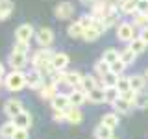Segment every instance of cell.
<instances>
[{
	"mask_svg": "<svg viewBox=\"0 0 148 139\" xmlns=\"http://www.w3.org/2000/svg\"><path fill=\"white\" fill-rule=\"evenodd\" d=\"M4 87L11 93L22 91L26 87V72L22 71H11L4 76Z\"/></svg>",
	"mask_w": 148,
	"mask_h": 139,
	"instance_id": "cell-1",
	"label": "cell"
},
{
	"mask_svg": "<svg viewBox=\"0 0 148 139\" xmlns=\"http://www.w3.org/2000/svg\"><path fill=\"white\" fill-rule=\"evenodd\" d=\"M54 54H56V52H52L50 48H41V50H37V52L32 56V65H34V69H35V71H41V69L52 65Z\"/></svg>",
	"mask_w": 148,
	"mask_h": 139,
	"instance_id": "cell-2",
	"label": "cell"
},
{
	"mask_svg": "<svg viewBox=\"0 0 148 139\" xmlns=\"http://www.w3.org/2000/svg\"><path fill=\"white\" fill-rule=\"evenodd\" d=\"M135 26L132 24V22H120L117 26V37L120 41H126V43H132L133 39H135Z\"/></svg>",
	"mask_w": 148,
	"mask_h": 139,
	"instance_id": "cell-3",
	"label": "cell"
},
{
	"mask_svg": "<svg viewBox=\"0 0 148 139\" xmlns=\"http://www.w3.org/2000/svg\"><path fill=\"white\" fill-rule=\"evenodd\" d=\"M35 39H37V45H41V48H50V45L54 43V32L50 28H39L35 32Z\"/></svg>",
	"mask_w": 148,
	"mask_h": 139,
	"instance_id": "cell-4",
	"label": "cell"
},
{
	"mask_svg": "<svg viewBox=\"0 0 148 139\" xmlns=\"http://www.w3.org/2000/svg\"><path fill=\"white\" fill-rule=\"evenodd\" d=\"M34 37V26L28 24V22H24V24H21L15 30V41L17 43H30V39Z\"/></svg>",
	"mask_w": 148,
	"mask_h": 139,
	"instance_id": "cell-5",
	"label": "cell"
},
{
	"mask_svg": "<svg viewBox=\"0 0 148 139\" xmlns=\"http://www.w3.org/2000/svg\"><path fill=\"white\" fill-rule=\"evenodd\" d=\"M22 111H24V108H22V102L18 98H9V100H6V104H4V113L11 119H15Z\"/></svg>",
	"mask_w": 148,
	"mask_h": 139,
	"instance_id": "cell-6",
	"label": "cell"
},
{
	"mask_svg": "<svg viewBox=\"0 0 148 139\" xmlns=\"http://www.w3.org/2000/svg\"><path fill=\"white\" fill-rule=\"evenodd\" d=\"M50 104H52V109L54 111H65V113L72 108V106H71V100H69V95H65V93H58V95H56V98L50 102Z\"/></svg>",
	"mask_w": 148,
	"mask_h": 139,
	"instance_id": "cell-7",
	"label": "cell"
},
{
	"mask_svg": "<svg viewBox=\"0 0 148 139\" xmlns=\"http://www.w3.org/2000/svg\"><path fill=\"white\" fill-rule=\"evenodd\" d=\"M8 63L11 65V71H21L28 63V54H21V52H13L11 50V54L8 58Z\"/></svg>",
	"mask_w": 148,
	"mask_h": 139,
	"instance_id": "cell-8",
	"label": "cell"
},
{
	"mask_svg": "<svg viewBox=\"0 0 148 139\" xmlns=\"http://www.w3.org/2000/svg\"><path fill=\"white\" fill-rule=\"evenodd\" d=\"M56 17L58 19H61V21H65V19H71L74 15V4L71 2H61V4H58L56 6Z\"/></svg>",
	"mask_w": 148,
	"mask_h": 139,
	"instance_id": "cell-9",
	"label": "cell"
},
{
	"mask_svg": "<svg viewBox=\"0 0 148 139\" xmlns=\"http://www.w3.org/2000/svg\"><path fill=\"white\" fill-rule=\"evenodd\" d=\"M26 85H30L32 89H37V91H41L45 87V78L41 76L37 71H32V72H28L26 74Z\"/></svg>",
	"mask_w": 148,
	"mask_h": 139,
	"instance_id": "cell-10",
	"label": "cell"
},
{
	"mask_svg": "<svg viewBox=\"0 0 148 139\" xmlns=\"http://www.w3.org/2000/svg\"><path fill=\"white\" fill-rule=\"evenodd\" d=\"M69 100H71L72 108H80L82 104L87 102V93H83L82 89H72L71 93H69Z\"/></svg>",
	"mask_w": 148,
	"mask_h": 139,
	"instance_id": "cell-11",
	"label": "cell"
},
{
	"mask_svg": "<svg viewBox=\"0 0 148 139\" xmlns=\"http://www.w3.org/2000/svg\"><path fill=\"white\" fill-rule=\"evenodd\" d=\"M69 56L65 54V52H56L54 54V58H52V67H54V71H65V67L69 65Z\"/></svg>",
	"mask_w": 148,
	"mask_h": 139,
	"instance_id": "cell-12",
	"label": "cell"
},
{
	"mask_svg": "<svg viewBox=\"0 0 148 139\" xmlns=\"http://www.w3.org/2000/svg\"><path fill=\"white\" fill-rule=\"evenodd\" d=\"M82 80H83V74L78 72V71L65 72V83H67V85H71V87H76V89H80Z\"/></svg>",
	"mask_w": 148,
	"mask_h": 139,
	"instance_id": "cell-13",
	"label": "cell"
},
{
	"mask_svg": "<svg viewBox=\"0 0 148 139\" xmlns=\"http://www.w3.org/2000/svg\"><path fill=\"white\" fill-rule=\"evenodd\" d=\"M130 83H132V91L141 93L146 87V76L145 74H133V76H130Z\"/></svg>",
	"mask_w": 148,
	"mask_h": 139,
	"instance_id": "cell-14",
	"label": "cell"
},
{
	"mask_svg": "<svg viewBox=\"0 0 148 139\" xmlns=\"http://www.w3.org/2000/svg\"><path fill=\"white\" fill-rule=\"evenodd\" d=\"M13 122H15L17 128H22V130H28L32 126V115L30 111H22V113H18L15 119H13Z\"/></svg>",
	"mask_w": 148,
	"mask_h": 139,
	"instance_id": "cell-15",
	"label": "cell"
},
{
	"mask_svg": "<svg viewBox=\"0 0 148 139\" xmlns=\"http://www.w3.org/2000/svg\"><path fill=\"white\" fill-rule=\"evenodd\" d=\"M87 100H89L91 104H102V102H106V89L98 85L96 89L87 93Z\"/></svg>",
	"mask_w": 148,
	"mask_h": 139,
	"instance_id": "cell-16",
	"label": "cell"
},
{
	"mask_svg": "<svg viewBox=\"0 0 148 139\" xmlns=\"http://www.w3.org/2000/svg\"><path fill=\"white\" fill-rule=\"evenodd\" d=\"M100 83L98 80H96L95 76H91V74H83V80H82V85H80V89L83 93H91L92 89H96Z\"/></svg>",
	"mask_w": 148,
	"mask_h": 139,
	"instance_id": "cell-17",
	"label": "cell"
},
{
	"mask_svg": "<svg viewBox=\"0 0 148 139\" xmlns=\"http://www.w3.org/2000/svg\"><path fill=\"white\" fill-rule=\"evenodd\" d=\"M119 122H120V119H119V115L115 113H106V115H102V120H100V124H104V126H108L109 130H115L119 126Z\"/></svg>",
	"mask_w": 148,
	"mask_h": 139,
	"instance_id": "cell-18",
	"label": "cell"
},
{
	"mask_svg": "<svg viewBox=\"0 0 148 139\" xmlns=\"http://www.w3.org/2000/svg\"><path fill=\"white\" fill-rule=\"evenodd\" d=\"M119 11L124 15H135L137 13V0H124L119 4Z\"/></svg>",
	"mask_w": 148,
	"mask_h": 139,
	"instance_id": "cell-19",
	"label": "cell"
},
{
	"mask_svg": "<svg viewBox=\"0 0 148 139\" xmlns=\"http://www.w3.org/2000/svg\"><path fill=\"white\" fill-rule=\"evenodd\" d=\"M39 95H41V98H43V100H50V102H52L56 98V95H58V85H54V83L50 82L48 85H45L43 89L39 91Z\"/></svg>",
	"mask_w": 148,
	"mask_h": 139,
	"instance_id": "cell-20",
	"label": "cell"
},
{
	"mask_svg": "<svg viewBox=\"0 0 148 139\" xmlns=\"http://www.w3.org/2000/svg\"><path fill=\"white\" fill-rule=\"evenodd\" d=\"M15 9V4L9 2V0H0V21H6L9 19V15Z\"/></svg>",
	"mask_w": 148,
	"mask_h": 139,
	"instance_id": "cell-21",
	"label": "cell"
},
{
	"mask_svg": "<svg viewBox=\"0 0 148 139\" xmlns=\"http://www.w3.org/2000/svg\"><path fill=\"white\" fill-rule=\"evenodd\" d=\"M15 130H17L15 122H13V120H8V122H4L2 126H0V137L2 139H11L13 133H15Z\"/></svg>",
	"mask_w": 148,
	"mask_h": 139,
	"instance_id": "cell-22",
	"label": "cell"
},
{
	"mask_svg": "<svg viewBox=\"0 0 148 139\" xmlns=\"http://www.w3.org/2000/svg\"><path fill=\"white\" fill-rule=\"evenodd\" d=\"M83 120V113H82V109L80 108H71L67 111V122H71V124H80Z\"/></svg>",
	"mask_w": 148,
	"mask_h": 139,
	"instance_id": "cell-23",
	"label": "cell"
},
{
	"mask_svg": "<svg viewBox=\"0 0 148 139\" xmlns=\"http://www.w3.org/2000/svg\"><path fill=\"white\" fill-rule=\"evenodd\" d=\"M132 108H133V106L130 104V102L122 100V98H119V100L113 104V109H115V113H117V115H126V113H130V111H132Z\"/></svg>",
	"mask_w": 148,
	"mask_h": 139,
	"instance_id": "cell-24",
	"label": "cell"
},
{
	"mask_svg": "<svg viewBox=\"0 0 148 139\" xmlns=\"http://www.w3.org/2000/svg\"><path fill=\"white\" fill-rule=\"evenodd\" d=\"M102 59L108 61L109 65H113L115 61H119V59H120V52H119V50H115V48H106L104 54H102Z\"/></svg>",
	"mask_w": 148,
	"mask_h": 139,
	"instance_id": "cell-25",
	"label": "cell"
},
{
	"mask_svg": "<svg viewBox=\"0 0 148 139\" xmlns=\"http://www.w3.org/2000/svg\"><path fill=\"white\" fill-rule=\"evenodd\" d=\"M95 137L96 139H113V130H109L104 124H98L95 128Z\"/></svg>",
	"mask_w": 148,
	"mask_h": 139,
	"instance_id": "cell-26",
	"label": "cell"
},
{
	"mask_svg": "<svg viewBox=\"0 0 148 139\" xmlns=\"http://www.w3.org/2000/svg\"><path fill=\"white\" fill-rule=\"evenodd\" d=\"M95 72L98 74L100 78H104L106 74L111 72V65H109L108 61H104V59H98V61L95 63Z\"/></svg>",
	"mask_w": 148,
	"mask_h": 139,
	"instance_id": "cell-27",
	"label": "cell"
},
{
	"mask_svg": "<svg viewBox=\"0 0 148 139\" xmlns=\"http://www.w3.org/2000/svg\"><path fill=\"white\" fill-rule=\"evenodd\" d=\"M83 32H85V28L80 24V21H74L71 26H69V35L74 37V39H78V37H83Z\"/></svg>",
	"mask_w": 148,
	"mask_h": 139,
	"instance_id": "cell-28",
	"label": "cell"
},
{
	"mask_svg": "<svg viewBox=\"0 0 148 139\" xmlns=\"http://www.w3.org/2000/svg\"><path fill=\"white\" fill-rule=\"evenodd\" d=\"M133 106L139 108V109H146L148 108V91L137 93V98H135V102H133Z\"/></svg>",
	"mask_w": 148,
	"mask_h": 139,
	"instance_id": "cell-29",
	"label": "cell"
},
{
	"mask_svg": "<svg viewBox=\"0 0 148 139\" xmlns=\"http://www.w3.org/2000/svg\"><path fill=\"white\" fill-rule=\"evenodd\" d=\"M119 98H120V93H119L117 87H106V102L108 104L113 106Z\"/></svg>",
	"mask_w": 148,
	"mask_h": 139,
	"instance_id": "cell-30",
	"label": "cell"
},
{
	"mask_svg": "<svg viewBox=\"0 0 148 139\" xmlns=\"http://www.w3.org/2000/svg\"><path fill=\"white\" fill-rule=\"evenodd\" d=\"M128 48H130V50H132V52H133V54H135V56H139V54H143V52H145V48H146V45H145V43H143V41H141V39H139V37H135V39H133V41H132V43H130V45H128Z\"/></svg>",
	"mask_w": 148,
	"mask_h": 139,
	"instance_id": "cell-31",
	"label": "cell"
},
{
	"mask_svg": "<svg viewBox=\"0 0 148 139\" xmlns=\"http://www.w3.org/2000/svg\"><path fill=\"white\" fill-rule=\"evenodd\" d=\"M117 89H119V93H120V95H124V93L132 91V83H130V78H128V76H119Z\"/></svg>",
	"mask_w": 148,
	"mask_h": 139,
	"instance_id": "cell-32",
	"label": "cell"
},
{
	"mask_svg": "<svg viewBox=\"0 0 148 139\" xmlns=\"http://www.w3.org/2000/svg\"><path fill=\"white\" fill-rule=\"evenodd\" d=\"M117 82H119V76L113 74V72H109L102 78V87H104V89L106 87H117Z\"/></svg>",
	"mask_w": 148,
	"mask_h": 139,
	"instance_id": "cell-33",
	"label": "cell"
},
{
	"mask_svg": "<svg viewBox=\"0 0 148 139\" xmlns=\"http://www.w3.org/2000/svg\"><path fill=\"white\" fill-rule=\"evenodd\" d=\"M135 28H139V30H143V28H146L148 26V19L146 15H143V13H135L133 15V22H132Z\"/></svg>",
	"mask_w": 148,
	"mask_h": 139,
	"instance_id": "cell-34",
	"label": "cell"
},
{
	"mask_svg": "<svg viewBox=\"0 0 148 139\" xmlns=\"http://www.w3.org/2000/svg\"><path fill=\"white\" fill-rule=\"evenodd\" d=\"M135 58H137V56L133 54L130 48H124L122 52H120V61H122L124 65H132L133 61H135Z\"/></svg>",
	"mask_w": 148,
	"mask_h": 139,
	"instance_id": "cell-35",
	"label": "cell"
},
{
	"mask_svg": "<svg viewBox=\"0 0 148 139\" xmlns=\"http://www.w3.org/2000/svg\"><path fill=\"white\" fill-rule=\"evenodd\" d=\"M102 34H100V32L98 30H96V28L95 26H91V28H87V30L85 32H83V39H85V41H96V39H98V37H100Z\"/></svg>",
	"mask_w": 148,
	"mask_h": 139,
	"instance_id": "cell-36",
	"label": "cell"
},
{
	"mask_svg": "<svg viewBox=\"0 0 148 139\" xmlns=\"http://www.w3.org/2000/svg\"><path fill=\"white\" fill-rule=\"evenodd\" d=\"M126 67H128V65H124V63L119 59V61H115L113 65H111V72L117 74V76H122V72H124V69H126Z\"/></svg>",
	"mask_w": 148,
	"mask_h": 139,
	"instance_id": "cell-37",
	"label": "cell"
},
{
	"mask_svg": "<svg viewBox=\"0 0 148 139\" xmlns=\"http://www.w3.org/2000/svg\"><path fill=\"white\" fill-rule=\"evenodd\" d=\"M117 21H119V13H117V15H106L104 19H102L106 30H108V28H111V26H115V24H117Z\"/></svg>",
	"mask_w": 148,
	"mask_h": 139,
	"instance_id": "cell-38",
	"label": "cell"
},
{
	"mask_svg": "<svg viewBox=\"0 0 148 139\" xmlns=\"http://www.w3.org/2000/svg\"><path fill=\"white\" fill-rule=\"evenodd\" d=\"M11 139H30V133H28V130H22V128H17L15 133H13Z\"/></svg>",
	"mask_w": 148,
	"mask_h": 139,
	"instance_id": "cell-39",
	"label": "cell"
},
{
	"mask_svg": "<svg viewBox=\"0 0 148 139\" xmlns=\"http://www.w3.org/2000/svg\"><path fill=\"white\" fill-rule=\"evenodd\" d=\"M137 13H143V15L148 13V0H137Z\"/></svg>",
	"mask_w": 148,
	"mask_h": 139,
	"instance_id": "cell-40",
	"label": "cell"
},
{
	"mask_svg": "<svg viewBox=\"0 0 148 139\" xmlns=\"http://www.w3.org/2000/svg\"><path fill=\"white\" fill-rule=\"evenodd\" d=\"M13 52H21V54H28V45L26 43H17L13 46Z\"/></svg>",
	"mask_w": 148,
	"mask_h": 139,
	"instance_id": "cell-41",
	"label": "cell"
},
{
	"mask_svg": "<svg viewBox=\"0 0 148 139\" xmlns=\"http://www.w3.org/2000/svg\"><path fill=\"white\" fill-rule=\"evenodd\" d=\"M54 120L56 122H65L67 120V113L65 111H54Z\"/></svg>",
	"mask_w": 148,
	"mask_h": 139,
	"instance_id": "cell-42",
	"label": "cell"
},
{
	"mask_svg": "<svg viewBox=\"0 0 148 139\" xmlns=\"http://www.w3.org/2000/svg\"><path fill=\"white\" fill-rule=\"evenodd\" d=\"M139 39H141L143 43L148 46V26H146V28H143V30H139Z\"/></svg>",
	"mask_w": 148,
	"mask_h": 139,
	"instance_id": "cell-43",
	"label": "cell"
},
{
	"mask_svg": "<svg viewBox=\"0 0 148 139\" xmlns=\"http://www.w3.org/2000/svg\"><path fill=\"white\" fill-rule=\"evenodd\" d=\"M6 76V69H4V63H0V80H4Z\"/></svg>",
	"mask_w": 148,
	"mask_h": 139,
	"instance_id": "cell-44",
	"label": "cell"
},
{
	"mask_svg": "<svg viewBox=\"0 0 148 139\" xmlns=\"http://www.w3.org/2000/svg\"><path fill=\"white\" fill-rule=\"evenodd\" d=\"M145 76H146V80H148V69H146V72H145Z\"/></svg>",
	"mask_w": 148,
	"mask_h": 139,
	"instance_id": "cell-45",
	"label": "cell"
},
{
	"mask_svg": "<svg viewBox=\"0 0 148 139\" xmlns=\"http://www.w3.org/2000/svg\"><path fill=\"white\" fill-rule=\"evenodd\" d=\"M4 85V80H0V87H2Z\"/></svg>",
	"mask_w": 148,
	"mask_h": 139,
	"instance_id": "cell-46",
	"label": "cell"
},
{
	"mask_svg": "<svg viewBox=\"0 0 148 139\" xmlns=\"http://www.w3.org/2000/svg\"><path fill=\"white\" fill-rule=\"evenodd\" d=\"M146 19H148V13H146Z\"/></svg>",
	"mask_w": 148,
	"mask_h": 139,
	"instance_id": "cell-47",
	"label": "cell"
},
{
	"mask_svg": "<svg viewBox=\"0 0 148 139\" xmlns=\"http://www.w3.org/2000/svg\"><path fill=\"white\" fill-rule=\"evenodd\" d=\"M113 139H117V137H113Z\"/></svg>",
	"mask_w": 148,
	"mask_h": 139,
	"instance_id": "cell-48",
	"label": "cell"
}]
</instances>
